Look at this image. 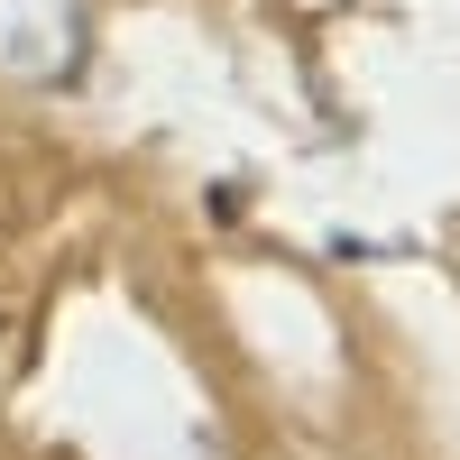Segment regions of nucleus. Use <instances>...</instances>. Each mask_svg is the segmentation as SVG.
I'll return each instance as SVG.
<instances>
[]
</instances>
